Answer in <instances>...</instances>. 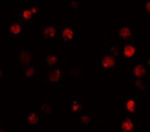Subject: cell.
<instances>
[{
  "instance_id": "obj_1",
  "label": "cell",
  "mask_w": 150,
  "mask_h": 132,
  "mask_svg": "<svg viewBox=\"0 0 150 132\" xmlns=\"http://www.w3.org/2000/svg\"><path fill=\"white\" fill-rule=\"evenodd\" d=\"M118 51H117V44L116 43H109L106 42L105 47L102 50L100 58L97 60V65L96 68L98 70H102L104 72L110 71H118Z\"/></svg>"
},
{
  "instance_id": "obj_2",
  "label": "cell",
  "mask_w": 150,
  "mask_h": 132,
  "mask_svg": "<svg viewBox=\"0 0 150 132\" xmlns=\"http://www.w3.org/2000/svg\"><path fill=\"white\" fill-rule=\"evenodd\" d=\"M117 44L118 59L123 63H131L137 60L138 48L135 41L116 43Z\"/></svg>"
},
{
  "instance_id": "obj_3",
  "label": "cell",
  "mask_w": 150,
  "mask_h": 132,
  "mask_svg": "<svg viewBox=\"0 0 150 132\" xmlns=\"http://www.w3.org/2000/svg\"><path fill=\"white\" fill-rule=\"evenodd\" d=\"M64 67L62 64L51 68H45L44 82L57 87H62L64 83Z\"/></svg>"
},
{
  "instance_id": "obj_4",
  "label": "cell",
  "mask_w": 150,
  "mask_h": 132,
  "mask_svg": "<svg viewBox=\"0 0 150 132\" xmlns=\"http://www.w3.org/2000/svg\"><path fill=\"white\" fill-rule=\"evenodd\" d=\"M129 72L131 73L130 78H139L148 80L149 74V58L143 57L142 60H135L131 62Z\"/></svg>"
},
{
  "instance_id": "obj_5",
  "label": "cell",
  "mask_w": 150,
  "mask_h": 132,
  "mask_svg": "<svg viewBox=\"0 0 150 132\" xmlns=\"http://www.w3.org/2000/svg\"><path fill=\"white\" fill-rule=\"evenodd\" d=\"M59 37L66 47H71L75 40L79 38V29L72 24H62L59 26Z\"/></svg>"
},
{
  "instance_id": "obj_6",
  "label": "cell",
  "mask_w": 150,
  "mask_h": 132,
  "mask_svg": "<svg viewBox=\"0 0 150 132\" xmlns=\"http://www.w3.org/2000/svg\"><path fill=\"white\" fill-rule=\"evenodd\" d=\"M116 43L135 41V25L123 24L118 25L113 29Z\"/></svg>"
},
{
  "instance_id": "obj_7",
  "label": "cell",
  "mask_w": 150,
  "mask_h": 132,
  "mask_svg": "<svg viewBox=\"0 0 150 132\" xmlns=\"http://www.w3.org/2000/svg\"><path fill=\"white\" fill-rule=\"evenodd\" d=\"M40 7L39 6H28L18 9L14 12V16L18 18L23 23H32V21L36 18V16L39 14Z\"/></svg>"
},
{
  "instance_id": "obj_8",
  "label": "cell",
  "mask_w": 150,
  "mask_h": 132,
  "mask_svg": "<svg viewBox=\"0 0 150 132\" xmlns=\"http://www.w3.org/2000/svg\"><path fill=\"white\" fill-rule=\"evenodd\" d=\"M8 37L9 39H23L24 23L15 16L10 17L8 21Z\"/></svg>"
},
{
  "instance_id": "obj_9",
  "label": "cell",
  "mask_w": 150,
  "mask_h": 132,
  "mask_svg": "<svg viewBox=\"0 0 150 132\" xmlns=\"http://www.w3.org/2000/svg\"><path fill=\"white\" fill-rule=\"evenodd\" d=\"M137 96H123L121 97V112L131 114L134 116L136 114Z\"/></svg>"
},
{
  "instance_id": "obj_10",
  "label": "cell",
  "mask_w": 150,
  "mask_h": 132,
  "mask_svg": "<svg viewBox=\"0 0 150 132\" xmlns=\"http://www.w3.org/2000/svg\"><path fill=\"white\" fill-rule=\"evenodd\" d=\"M16 55H17V59L19 63L21 64L22 67H26L31 65V64H34L35 56L30 49L19 48L17 51H16Z\"/></svg>"
},
{
  "instance_id": "obj_11",
  "label": "cell",
  "mask_w": 150,
  "mask_h": 132,
  "mask_svg": "<svg viewBox=\"0 0 150 132\" xmlns=\"http://www.w3.org/2000/svg\"><path fill=\"white\" fill-rule=\"evenodd\" d=\"M45 115L41 114L37 109L36 110H28L25 113V116H24V122L28 127L30 128H34L39 124L40 120L42 118H45Z\"/></svg>"
},
{
  "instance_id": "obj_12",
  "label": "cell",
  "mask_w": 150,
  "mask_h": 132,
  "mask_svg": "<svg viewBox=\"0 0 150 132\" xmlns=\"http://www.w3.org/2000/svg\"><path fill=\"white\" fill-rule=\"evenodd\" d=\"M41 39L55 40L59 36V26L55 24H47L40 29Z\"/></svg>"
},
{
  "instance_id": "obj_13",
  "label": "cell",
  "mask_w": 150,
  "mask_h": 132,
  "mask_svg": "<svg viewBox=\"0 0 150 132\" xmlns=\"http://www.w3.org/2000/svg\"><path fill=\"white\" fill-rule=\"evenodd\" d=\"M40 62L43 63L45 68H51V67L61 64V56H59L55 52H51L50 50H48L46 53L44 54L43 58H41Z\"/></svg>"
},
{
  "instance_id": "obj_14",
  "label": "cell",
  "mask_w": 150,
  "mask_h": 132,
  "mask_svg": "<svg viewBox=\"0 0 150 132\" xmlns=\"http://www.w3.org/2000/svg\"><path fill=\"white\" fill-rule=\"evenodd\" d=\"M135 129L134 116L131 114L121 112L120 117V131L122 132H132Z\"/></svg>"
},
{
  "instance_id": "obj_15",
  "label": "cell",
  "mask_w": 150,
  "mask_h": 132,
  "mask_svg": "<svg viewBox=\"0 0 150 132\" xmlns=\"http://www.w3.org/2000/svg\"><path fill=\"white\" fill-rule=\"evenodd\" d=\"M130 81V87L139 92V94L145 95L149 90V87L146 84V80L139 78H129Z\"/></svg>"
},
{
  "instance_id": "obj_16",
  "label": "cell",
  "mask_w": 150,
  "mask_h": 132,
  "mask_svg": "<svg viewBox=\"0 0 150 132\" xmlns=\"http://www.w3.org/2000/svg\"><path fill=\"white\" fill-rule=\"evenodd\" d=\"M77 119L80 122L81 127H89L93 125L96 122L95 115L92 112H85V111L81 112V113H79V116Z\"/></svg>"
},
{
  "instance_id": "obj_17",
  "label": "cell",
  "mask_w": 150,
  "mask_h": 132,
  "mask_svg": "<svg viewBox=\"0 0 150 132\" xmlns=\"http://www.w3.org/2000/svg\"><path fill=\"white\" fill-rule=\"evenodd\" d=\"M86 109V103L81 101V97H73L72 101L69 105V111L71 113H81L85 111Z\"/></svg>"
},
{
  "instance_id": "obj_18",
  "label": "cell",
  "mask_w": 150,
  "mask_h": 132,
  "mask_svg": "<svg viewBox=\"0 0 150 132\" xmlns=\"http://www.w3.org/2000/svg\"><path fill=\"white\" fill-rule=\"evenodd\" d=\"M37 110L41 114H44L47 117H51L56 111V105L55 104H49L48 100L45 99L42 104L37 105Z\"/></svg>"
},
{
  "instance_id": "obj_19",
  "label": "cell",
  "mask_w": 150,
  "mask_h": 132,
  "mask_svg": "<svg viewBox=\"0 0 150 132\" xmlns=\"http://www.w3.org/2000/svg\"><path fill=\"white\" fill-rule=\"evenodd\" d=\"M22 71L25 80H32V79L37 78L39 76V68L35 64H31L29 66L23 67Z\"/></svg>"
},
{
  "instance_id": "obj_20",
  "label": "cell",
  "mask_w": 150,
  "mask_h": 132,
  "mask_svg": "<svg viewBox=\"0 0 150 132\" xmlns=\"http://www.w3.org/2000/svg\"><path fill=\"white\" fill-rule=\"evenodd\" d=\"M87 2H82V1H65V6L69 7V8H73V9H78L80 8L82 5L86 4Z\"/></svg>"
},
{
  "instance_id": "obj_21",
  "label": "cell",
  "mask_w": 150,
  "mask_h": 132,
  "mask_svg": "<svg viewBox=\"0 0 150 132\" xmlns=\"http://www.w3.org/2000/svg\"><path fill=\"white\" fill-rule=\"evenodd\" d=\"M144 12L147 14H149L150 12V2L149 1H145L144 3Z\"/></svg>"
}]
</instances>
